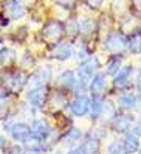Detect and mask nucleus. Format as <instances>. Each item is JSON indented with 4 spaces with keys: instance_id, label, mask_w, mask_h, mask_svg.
<instances>
[{
    "instance_id": "4be33fe9",
    "label": "nucleus",
    "mask_w": 141,
    "mask_h": 154,
    "mask_svg": "<svg viewBox=\"0 0 141 154\" xmlns=\"http://www.w3.org/2000/svg\"><path fill=\"white\" fill-rule=\"evenodd\" d=\"M79 31L81 33H84V34H89V33H92L93 30H95V23H93V20H84V22H81L79 23Z\"/></svg>"
},
{
    "instance_id": "f704fd0d",
    "label": "nucleus",
    "mask_w": 141,
    "mask_h": 154,
    "mask_svg": "<svg viewBox=\"0 0 141 154\" xmlns=\"http://www.w3.org/2000/svg\"><path fill=\"white\" fill-rule=\"evenodd\" d=\"M78 59H85V51H79V55H78Z\"/></svg>"
},
{
    "instance_id": "393cba45",
    "label": "nucleus",
    "mask_w": 141,
    "mask_h": 154,
    "mask_svg": "<svg viewBox=\"0 0 141 154\" xmlns=\"http://www.w3.org/2000/svg\"><path fill=\"white\" fill-rule=\"evenodd\" d=\"M109 154H126V151H124V148H122V145L112 143L109 146Z\"/></svg>"
},
{
    "instance_id": "4468645a",
    "label": "nucleus",
    "mask_w": 141,
    "mask_h": 154,
    "mask_svg": "<svg viewBox=\"0 0 141 154\" xmlns=\"http://www.w3.org/2000/svg\"><path fill=\"white\" fill-rule=\"evenodd\" d=\"M50 78H51V70L48 67H43L36 72V75L33 76V83H34V86H43Z\"/></svg>"
},
{
    "instance_id": "6ab92c4d",
    "label": "nucleus",
    "mask_w": 141,
    "mask_h": 154,
    "mask_svg": "<svg viewBox=\"0 0 141 154\" xmlns=\"http://www.w3.org/2000/svg\"><path fill=\"white\" fill-rule=\"evenodd\" d=\"M76 79H78V78L75 76L73 72H64V73L59 76V83L64 84L65 87L73 89V86H75V83H76Z\"/></svg>"
},
{
    "instance_id": "5701e85b",
    "label": "nucleus",
    "mask_w": 141,
    "mask_h": 154,
    "mask_svg": "<svg viewBox=\"0 0 141 154\" xmlns=\"http://www.w3.org/2000/svg\"><path fill=\"white\" fill-rule=\"evenodd\" d=\"M14 58H16V55H14L13 50H10V48H2L0 50V59H2L3 62H11Z\"/></svg>"
},
{
    "instance_id": "c756f323",
    "label": "nucleus",
    "mask_w": 141,
    "mask_h": 154,
    "mask_svg": "<svg viewBox=\"0 0 141 154\" xmlns=\"http://www.w3.org/2000/svg\"><path fill=\"white\" fill-rule=\"evenodd\" d=\"M23 151H22V148L19 146V145H16V146H13L11 148V151H10V154H22Z\"/></svg>"
},
{
    "instance_id": "f3484780",
    "label": "nucleus",
    "mask_w": 141,
    "mask_h": 154,
    "mask_svg": "<svg viewBox=\"0 0 141 154\" xmlns=\"http://www.w3.org/2000/svg\"><path fill=\"white\" fill-rule=\"evenodd\" d=\"M130 126V120L126 115H116L115 120H113V128L116 132H126Z\"/></svg>"
},
{
    "instance_id": "423d86ee",
    "label": "nucleus",
    "mask_w": 141,
    "mask_h": 154,
    "mask_svg": "<svg viewBox=\"0 0 141 154\" xmlns=\"http://www.w3.org/2000/svg\"><path fill=\"white\" fill-rule=\"evenodd\" d=\"M72 109V114L76 115V117H84L90 109V100L87 97H78L75 101L70 106Z\"/></svg>"
},
{
    "instance_id": "7ed1b4c3",
    "label": "nucleus",
    "mask_w": 141,
    "mask_h": 154,
    "mask_svg": "<svg viewBox=\"0 0 141 154\" xmlns=\"http://www.w3.org/2000/svg\"><path fill=\"white\" fill-rule=\"evenodd\" d=\"M62 34H64V26L56 20H51V22L45 23V26H43V30H42V36L50 42L59 41L62 38Z\"/></svg>"
},
{
    "instance_id": "ddd939ff",
    "label": "nucleus",
    "mask_w": 141,
    "mask_h": 154,
    "mask_svg": "<svg viewBox=\"0 0 141 154\" xmlns=\"http://www.w3.org/2000/svg\"><path fill=\"white\" fill-rule=\"evenodd\" d=\"M105 87V76L102 73H98L95 75L93 79H92V84H90V90L93 95H99Z\"/></svg>"
},
{
    "instance_id": "a211bd4d",
    "label": "nucleus",
    "mask_w": 141,
    "mask_h": 154,
    "mask_svg": "<svg viewBox=\"0 0 141 154\" xmlns=\"http://www.w3.org/2000/svg\"><path fill=\"white\" fill-rule=\"evenodd\" d=\"M121 64H122V56H112L110 61L107 62V73L116 75L121 70Z\"/></svg>"
},
{
    "instance_id": "72a5a7b5",
    "label": "nucleus",
    "mask_w": 141,
    "mask_h": 154,
    "mask_svg": "<svg viewBox=\"0 0 141 154\" xmlns=\"http://www.w3.org/2000/svg\"><path fill=\"white\" fill-rule=\"evenodd\" d=\"M68 154H82V152H81V148H73L68 151Z\"/></svg>"
},
{
    "instance_id": "4c0bfd02",
    "label": "nucleus",
    "mask_w": 141,
    "mask_h": 154,
    "mask_svg": "<svg viewBox=\"0 0 141 154\" xmlns=\"http://www.w3.org/2000/svg\"><path fill=\"white\" fill-rule=\"evenodd\" d=\"M0 75H2V73H0Z\"/></svg>"
},
{
    "instance_id": "a878e982",
    "label": "nucleus",
    "mask_w": 141,
    "mask_h": 154,
    "mask_svg": "<svg viewBox=\"0 0 141 154\" xmlns=\"http://www.w3.org/2000/svg\"><path fill=\"white\" fill-rule=\"evenodd\" d=\"M101 112H104L105 117L113 115V112H115V107H113V104H112L110 101H105V103H102V111H101Z\"/></svg>"
},
{
    "instance_id": "f8f14e48",
    "label": "nucleus",
    "mask_w": 141,
    "mask_h": 154,
    "mask_svg": "<svg viewBox=\"0 0 141 154\" xmlns=\"http://www.w3.org/2000/svg\"><path fill=\"white\" fill-rule=\"evenodd\" d=\"M99 148H101V145L98 139H87L81 146V152L82 154H98Z\"/></svg>"
},
{
    "instance_id": "7c9ffc66",
    "label": "nucleus",
    "mask_w": 141,
    "mask_h": 154,
    "mask_svg": "<svg viewBox=\"0 0 141 154\" xmlns=\"http://www.w3.org/2000/svg\"><path fill=\"white\" fill-rule=\"evenodd\" d=\"M16 3H19V5H22L23 8L26 6V5H31L33 3V0H14Z\"/></svg>"
},
{
    "instance_id": "b1692460",
    "label": "nucleus",
    "mask_w": 141,
    "mask_h": 154,
    "mask_svg": "<svg viewBox=\"0 0 141 154\" xmlns=\"http://www.w3.org/2000/svg\"><path fill=\"white\" fill-rule=\"evenodd\" d=\"M81 135H82L81 131H79L78 128H73V129H70V132L67 135V140L68 142H76L78 139H81Z\"/></svg>"
},
{
    "instance_id": "dca6fc26",
    "label": "nucleus",
    "mask_w": 141,
    "mask_h": 154,
    "mask_svg": "<svg viewBox=\"0 0 141 154\" xmlns=\"http://www.w3.org/2000/svg\"><path fill=\"white\" fill-rule=\"evenodd\" d=\"M127 47L130 48L132 53H135V55L141 53V30H138L137 33L132 34V38L127 41Z\"/></svg>"
},
{
    "instance_id": "412c9836",
    "label": "nucleus",
    "mask_w": 141,
    "mask_h": 154,
    "mask_svg": "<svg viewBox=\"0 0 141 154\" xmlns=\"http://www.w3.org/2000/svg\"><path fill=\"white\" fill-rule=\"evenodd\" d=\"M90 107H92V119H98L101 111H102V101L99 95H93V100L90 103Z\"/></svg>"
},
{
    "instance_id": "2eb2a0df",
    "label": "nucleus",
    "mask_w": 141,
    "mask_h": 154,
    "mask_svg": "<svg viewBox=\"0 0 141 154\" xmlns=\"http://www.w3.org/2000/svg\"><path fill=\"white\" fill-rule=\"evenodd\" d=\"M130 73H132V67H124V69H121L118 73H116L115 86H116V87H124V86L129 83Z\"/></svg>"
},
{
    "instance_id": "c9c22d12",
    "label": "nucleus",
    "mask_w": 141,
    "mask_h": 154,
    "mask_svg": "<svg viewBox=\"0 0 141 154\" xmlns=\"http://www.w3.org/2000/svg\"><path fill=\"white\" fill-rule=\"evenodd\" d=\"M3 145H5V140H3V137H2V135H0V149L3 148Z\"/></svg>"
},
{
    "instance_id": "f03ea898",
    "label": "nucleus",
    "mask_w": 141,
    "mask_h": 154,
    "mask_svg": "<svg viewBox=\"0 0 141 154\" xmlns=\"http://www.w3.org/2000/svg\"><path fill=\"white\" fill-rule=\"evenodd\" d=\"M45 98H47V92L43 86H34L28 94H26V100H28L30 106L36 107V109H40L45 104Z\"/></svg>"
},
{
    "instance_id": "e433bc0d",
    "label": "nucleus",
    "mask_w": 141,
    "mask_h": 154,
    "mask_svg": "<svg viewBox=\"0 0 141 154\" xmlns=\"http://www.w3.org/2000/svg\"><path fill=\"white\" fill-rule=\"evenodd\" d=\"M140 154H141V149H140Z\"/></svg>"
},
{
    "instance_id": "20e7f679",
    "label": "nucleus",
    "mask_w": 141,
    "mask_h": 154,
    "mask_svg": "<svg viewBox=\"0 0 141 154\" xmlns=\"http://www.w3.org/2000/svg\"><path fill=\"white\" fill-rule=\"evenodd\" d=\"M99 67V59L98 58H90V59H87L84 64L79 67L78 70V75L79 78L78 79H81L84 81V83H87V79H90L93 76V72Z\"/></svg>"
},
{
    "instance_id": "1a4fd4ad",
    "label": "nucleus",
    "mask_w": 141,
    "mask_h": 154,
    "mask_svg": "<svg viewBox=\"0 0 141 154\" xmlns=\"http://www.w3.org/2000/svg\"><path fill=\"white\" fill-rule=\"evenodd\" d=\"M25 81H26L25 75L20 73V72H14V73L8 75V78H6L8 86H10L13 90H20L23 87V84H25Z\"/></svg>"
},
{
    "instance_id": "9b49d317",
    "label": "nucleus",
    "mask_w": 141,
    "mask_h": 154,
    "mask_svg": "<svg viewBox=\"0 0 141 154\" xmlns=\"http://www.w3.org/2000/svg\"><path fill=\"white\" fill-rule=\"evenodd\" d=\"M122 148L127 154H132V152H137L140 149V140L135 134H126V139H124V145Z\"/></svg>"
},
{
    "instance_id": "cd10ccee",
    "label": "nucleus",
    "mask_w": 141,
    "mask_h": 154,
    "mask_svg": "<svg viewBox=\"0 0 141 154\" xmlns=\"http://www.w3.org/2000/svg\"><path fill=\"white\" fill-rule=\"evenodd\" d=\"M84 2L89 5L90 8H99L102 5V0H84Z\"/></svg>"
},
{
    "instance_id": "0eeeda50",
    "label": "nucleus",
    "mask_w": 141,
    "mask_h": 154,
    "mask_svg": "<svg viewBox=\"0 0 141 154\" xmlns=\"http://www.w3.org/2000/svg\"><path fill=\"white\" fill-rule=\"evenodd\" d=\"M8 131L11 132L13 139L17 140V142H25L26 139L30 137V132H31L30 126L26 125V123H14Z\"/></svg>"
},
{
    "instance_id": "6e6552de",
    "label": "nucleus",
    "mask_w": 141,
    "mask_h": 154,
    "mask_svg": "<svg viewBox=\"0 0 141 154\" xmlns=\"http://www.w3.org/2000/svg\"><path fill=\"white\" fill-rule=\"evenodd\" d=\"M5 10H6L8 16L13 17V19H23L25 14H26L25 8L22 5H19V3H16L14 0H11V2H8L5 5Z\"/></svg>"
},
{
    "instance_id": "bb28decb",
    "label": "nucleus",
    "mask_w": 141,
    "mask_h": 154,
    "mask_svg": "<svg viewBox=\"0 0 141 154\" xmlns=\"http://www.w3.org/2000/svg\"><path fill=\"white\" fill-rule=\"evenodd\" d=\"M54 2L59 5V6H64V8H72L75 5L76 0H54Z\"/></svg>"
},
{
    "instance_id": "473e14b6",
    "label": "nucleus",
    "mask_w": 141,
    "mask_h": 154,
    "mask_svg": "<svg viewBox=\"0 0 141 154\" xmlns=\"http://www.w3.org/2000/svg\"><path fill=\"white\" fill-rule=\"evenodd\" d=\"M137 87L141 92V72H138V76H137Z\"/></svg>"
},
{
    "instance_id": "9d476101",
    "label": "nucleus",
    "mask_w": 141,
    "mask_h": 154,
    "mask_svg": "<svg viewBox=\"0 0 141 154\" xmlns=\"http://www.w3.org/2000/svg\"><path fill=\"white\" fill-rule=\"evenodd\" d=\"M72 55H73V48L68 44H59L56 47V50L53 51V56L59 61H65L68 58H72Z\"/></svg>"
},
{
    "instance_id": "39448f33",
    "label": "nucleus",
    "mask_w": 141,
    "mask_h": 154,
    "mask_svg": "<svg viewBox=\"0 0 141 154\" xmlns=\"http://www.w3.org/2000/svg\"><path fill=\"white\" fill-rule=\"evenodd\" d=\"M30 129H31V132H30L31 137H36V139H39L42 142L45 140L48 135H50V132H51L50 125L47 122H43V120H36L30 126Z\"/></svg>"
},
{
    "instance_id": "aec40b11",
    "label": "nucleus",
    "mask_w": 141,
    "mask_h": 154,
    "mask_svg": "<svg viewBox=\"0 0 141 154\" xmlns=\"http://www.w3.org/2000/svg\"><path fill=\"white\" fill-rule=\"evenodd\" d=\"M119 106L126 111H130L132 107H135V95L132 94H126V95H121L119 98Z\"/></svg>"
},
{
    "instance_id": "2f4dec72",
    "label": "nucleus",
    "mask_w": 141,
    "mask_h": 154,
    "mask_svg": "<svg viewBox=\"0 0 141 154\" xmlns=\"http://www.w3.org/2000/svg\"><path fill=\"white\" fill-rule=\"evenodd\" d=\"M135 107L141 112V94H140L138 97H135Z\"/></svg>"
},
{
    "instance_id": "f257e3e1",
    "label": "nucleus",
    "mask_w": 141,
    "mask_h": 154,
    "mask_svg": "<svg viewBox=\"0 0 141 154\" xmlns=\"http://www.w3.org/2000/svg\"><path fill=\"white\" fill-rule=\"evenodd\" d=\"M104 45L109 51L118 53V51H122V50L127 48V39H126V36L121 34V33H112L110 36H107Z\"/></svg>"
},
{
    "instance_id": "c85d7f7f",
    "label": "nucleus",
    "mask_w": 141,
    "mask_h": 154,
    "mask_svg": "<svg viewBox=\"0 0 141 154\" xmlns=\"http://www.w3.org/2000/svg\"><path fill=\"white\" fill-rule=\"evenodd\" d=\"M134 134L137 135V137H138V135H141V117L137 120V123L134 126Z\"/></svg>"
}]
</instances>
